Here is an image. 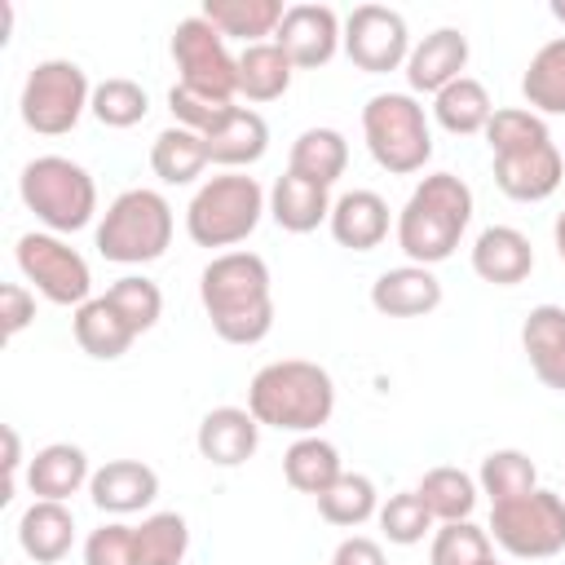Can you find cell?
<instances>
[{"mask_svg": "<svg viewBox=\"0 0 565 565\" xmlns=\"http://www.w3.org/2000/svg\"><path fill=\"white\" fill-rule=\"evenodd\" d=\"M199 300L225 344H260L274 331V278L256 252H216L199 274Z\"/></svg>", "mask_w": 565, "mask_h": 565, "instance_id": "6da1fadb", "label": "cell"}, {"mask_svg": "<svg viewBox=\"0 0 565 565\" xmlns=\"http://www.w3.org/2000/svg\"><path fill=\"white\" fill-rule=\"evenodd\" d=\"M247 411L260 428L309 437L335 411V380L327 366L309 358H278L265 362L247 384Z\"/></svg>", "mask_w": 565, "mask_h": 565, "instance_id": "7a4b0ae2", "label": "cell"}, {"mask_svg": "<svg viewBox=\"0 0 565 565\" xmlns=\"http://www.w3.org/2000/svg\"><path fill=\"white\" fill-rule=\"evenodd\" d=\"M468 221H472L468 181L455 177V172H428L411 190V199L402 203L393 234H397V247L406 252L411 265H428L433 269V265L455 256Z\"/></svg>", "mask_w": 565, "mask_h": 565, "instance_id": "3957f363", "label": "cell"}, {"mask_svg": "<svg viewBox=\"0 0 565 565\" xmlns=\"http://www.w3.org/2000/svg\"><path fill=\"white\" fill-rule=\"evenodd\" d=\"M269 212V194L260 190L256 177L247 172H216L207 177L190 203H185V234L194 247H225L234 252L238 243L252 238L260 216Z\"/></svg>", "mask_w": 565, "mask_h": 565, "instance_id": "277c9868", "label": "cell"}, {"mask_svg": "<svg viewBox=\"0 0 565 565\" xmlns=\"http://www.w3.org/2000/svg\"><path fill=\"white\" fill-rule=\"evenodd\" d=\"M18 194L49 234H75L97 216V181L66 154H35L18 177Z\"/></svg>", "mask_w": 565, "mask_h": 565, "instance_id": "5b68a950", "label": "cell"}, {"mask_svg": "<svg viewBox=\"0 0 565 565\" xmlns=\"http://www.w3.org/2000/svg\"><path fill=\"white\" fill-rule=\"evenodd\" d=\"M172 203L159 190L132 185L110 199L97 221V252L115 265H150L172 247Z\"/></svg>", "mask_w": 565, "mask_h": 565, "instance_id": "8992f818", "label": "cell"}, {"mask_svg": "<svg viewBox=\"0 0 565 565\" xmlns=\"http://www.w3.org/2000/svg\"><path fill=\"white\" fill-rule=\"evenodd\" d=\"M362 137L371 159L393 177L424 172L433 159V128L415 93H375L362 106Z\"/></svg>", "mask_w": 565, "mask_h": 565, "instance_id": "52a82bcc", "label": "cell"}, {"mask_svg": "<svg viewBox=\"0 0 565 565\" xmlns=\"http://www.w3.org/2000/svg\"><path fill=\"white\" fill-rule=\"evenodd\" d=\"M88 102H93V84H88L84 66L71 57H44L26 71L18 110H22V124L31 132L62 137L84 119Z\"/></svg>", "mask_w": 565, "mask_h": 565, "instance_id": "ba28073f", "label": "cell"}, {"mask_svg": "<svg viewBox=\"0 0 565 565\" xmlns=\"http://www.w3.org/2000/svg\"><path fill=\"white\" fill-rule=\"evenodd\" d=\"M490 539L516 561H547L565 552V494L530 490L508 503H490Z\"/></svg>", "mask_w": 565, "mask_h": 565, "instance_id": "9c48e42d", "label": "cell"}, {"mask_svg": "<svg viewBox=\"0 0 565 565\" xmlns=\"http://www.w3.org/2000/svg\"><path fill=\"white\" fill-rule=\"evenodd\" d=\"M13 260L22 269V278L49 300V305H71L79 309L84 300H93V269L88 260L49 230H26L13 247Z\"/></svg>", "mask_w": 565, "mask_h": 565, "instance_id": "30bf717a", "label": "cell"}, {"mask_svg": "<svg viewBox=\"0 0 565 565\" xmlns=\"http://www.w3.org/2000/svg\"><path fill=\"white\" fill-rule=\"evenodd\" d=\"M172 62L181 71V84L216 93V97H230V102L238 97V57L230 53L225 35L203 13H190V18L177 22V31H172Z\"/></svg>", "mask_w": 565, "mask_h": 565, "instance_id": "8fae6325", "label": "cell"}, {"mask_svg": "<svg viewBox=\"0 0 565 565\" xmlns=\"http://www.w3.org/2000/svg\"><path fill=\"white\" fill-rule=\"evenodd\" d=\"M344 57L366 75L402 71L411 57V26L388 4H358L344 18Z\"/></svg>", "mask_w": 565, "mask_h": 565, "instance_id": "7c38bea8", "label": "cell"}, {"mask_svg": "<svg viewBox=\"0 0 565 565\" xmlns=\"http://www.w3.org/2000/svg\"><path fill=\"white\" fill-rule=\"evenodd\" d=\"M274 44L291 57L296 71H318V66H327V62L340 53V44H344V22H340V13H335L331 4L300 0V4H287Z\"/></svg>", "mask_w": 565, "mask_h": 565, "instance_id": "4fadbf2b", "label": "cell"}, {"mask_svg": "<svg viewBox=\"0 0 565 565\" xmlns=\"http://www.w3.org/2000/svg\"><path fill=\"white\" fill-rule=\"evenodd\" d=\"M561 177H565V154H561V146L552 137L534 141V146H521V150L494 154V185L516 203L552 199L561 190Z\"/></svg>", "mask_w": 565, "mask_h": 565, "instance_id": "5bb4252c", "label": "cell"}, {"mask_svg": "<svg viewBox=\"0 0 565 565\" xmlns=\"http://www.w3.org/2000/svg\"><path fill=\"white\" fill-rule=\"evenodd\" d=\"M88 499L106 516H132L159 499V472L141 459H106L102 468H93Z\"/></svg>", "mask_w": 565, "mask_h": 565, "instance_id": "9a60e30c", "label": "cell"}, {"mask_svg": "<svg viewBox=\"0 0 565 565\" xmlns=\"http://www.w3.org/2000/svg\"><path fill=\"white\" fill-rule=\"evenodd\" d=\"M468 66V35L459 26H437L428 31L419 44H411V57H406V84L411 93H441L446 84H455Z\"/></svg>", "mask_w": 565, "mask_h": 565, "instance_id": "2e32d148", "label": "cell"}, {"mask_svg": "<svg viewBox=\"0 0 565 565\" xmlns=\"http://www.w3.org/2000/svg\"><path fill=\"white\" fill-rule=\"evenodd\" d=\"M194 446L207 463L216 468H238L256 455L260 446V424L247 406H212L203 419H199V433H194Z\"/></svg>", "mask_w": 565, "mask_h": 565, "instance_id": "e0dca14e", "label": "cell"}, {"mask_svg": "<svg viewBox=\"0 0 565 565\" xmlns=\"http://www.w3.org/2000/svg\"><path fill=\"white\" fill-rule=\"evenodd\" d=\"M472 274L490 287H516L534 274V247L516 225H486L472 243Z\"/></svg>", "mask_w": 565, "mask_h": 565, "instance_id": "ac0fdd59", "label": "cell"}, {"mask_svg": "<svg viewBox=\"0 0 565 565\" xmlns=\"http://www.w3.org/2000/svg\"><path fill=\"white\" fill-rule=\"evenodd\" d=\"M441 305V278L428 265H397L371 282V309L384 318H424Z\"/></svg>", "mask_w": 565, "mask_h": 565, "instance_id": "d6986e66", "label": "cell"}, {"mask_svg": "<svg viewBox=\"0 0 565 565\" xmlns=\"http://www.w3.org/2000/svg\"><path fill=\"white\" fill-rule=\"evenodd\" d=\"M327 225H331V238L340 247H349V252H375L397 221L388 216L384 194H375V190H349V194H340L331 203V221Z\"/></svg>", "mask_w": 565, "mask_h": 565, "instance_id": "ffe728a7", "label": "cell"}, {"mask_svg": "<svg viewBox=\"0 0 565 565\" xmlns=\"http://www.w3.org/2000/svg\"><path fill=\"white\" fill-rule=\"evenodd\" d=\"M18 547L35 565H57L75 547V512L57 499H31V508L18 516Z\"/></svg>", "mask_w": 565, "mask_h": 565, "instance_id": "44dd1931", "label": "cell"}, {"mask_svg": "<svg viewBox=\"0 0 565 565\" xmlns=\"http://www.w3.org/2000/svg\"><path fill=\"white\" fill-rule=\"evenodd\" d=\"M93 481V468H88V455L84 446L75 441H49L31 455L26 463V490L35 499H57L66 503L71 494H79L84 486Z\"/></svg>", "mask_w": 565, "mask_h": 565, "instance_id": "7402d4cb", "label": "cell"}, {"mask_svg": "<svg viewBox=\"0 0 565 565\" xmlns=\"http://www.w3.org/2000/svg\"><path fill=\"white\" fill-rule=\"evenodd\" d=\"M521 349L530 358V371L539 384L565 393V309L561 305H534L521 322Z\"/></svg>", "mask_w": 565, "mask_h": 565, "instance_id": "603a6c76", "label": "cell"}, {"mask_svg": "<svg viewBox=\"0 0 565 565\" xmlns=\"http://www.w3.org/2000/svg\"><path fill=\"white\" fill-rule=\"evenodd\" d=\"M203 141H207V159H212L216 168L243 172V168H252V163L269 150V124L260 119V110L234 106V115H230L216 132H207Z\"/></svg>", "mask_w": 565, "mask_h": 565, "instance_id": "cb8c5ba5", "label": "cell"}, {"mask_svg": "<svg viewBox=\"0 0 565 565\" xmlns=\"http://www.w3.org/2000/svg\"><path fill=\"white\" fill-rule=\"evenodd\" d=\"M199 13L225 40H243V49H247V44H265L278 35L287 4L282 0H203Z\"/></svg>", "mask_w": 565, "mask_h": 565, "instance_id": "d4e9b609", "label": "cell"}, {"mask_svg": "<svg viewBox=\"0 0 565 565\" xmlns=\"http://www.w3.org/2000/svg\"><path fill=\"white\" fill-rule=\"evenodd\" d=\"M269 216L278 230L287 234H309L318 230L322 221H331V194L296 172H282L274 185H269Z\"/></svg>", "mask_w": 565, "mask_h": 565, "instance_id": "484cf974", "label": "cell"}, {"mask_svg": "<svg viewBox=\"0 0 565 565\" xmlns=\"http://www.w3.org/2000/svg\"><path fill=\"white\" fill-rule=\"evenodd\" d=\"M71 331H75V344H79L88 358H97V362L124 358V353L132 349V340H137V331L119 318V309H115L106 296L84 300V305L75 309V318H71Z\"/></svg>", "mask_w": 565, "mask_h": 565, "instance_id": "4316f807", "label": "cell"}, {"mask_svg": "<svg viewBox=\"0 0 565 565\" xmlns=\"http://www.w3.org/2000/svg\"><path fill=\"white\" fill-rule=\"evenodd\" d=\"M349 168V141L344 132L335 128H305L296 141H291V154H287V172L331 190Z\"/></svg>", "mask_w": 565, "mask_h": 565, "instance_id": "83f0119b", "label": "cell"}, {"mask_svg": "<svg viewBox=\"0 0 565 565\" xmlns=\"http://www.w3.org/2000/svg\"><path fill=\"white\" fill-rule=\"evenodd\" d=\"M282 477H287L291 490L318 499V494H327V490L344 477V463H340V450H335L327 437L309 433V437H296V441L287 446V455H282Z\"/></svg>", "mask_w": 565, "mask_h": 565, "instance_id": "f1b7e54d", "label": "cell"}, {"mask_svg": "<svg viewBox=\"0 0 565 565\" xmlns=\"http://www.w3.org/2000/svg\"><path fill=\"white\" fill-rule=\"evenodd\" d=\"M207 163H212V159H207V141H203L199 132L181 128V124L163 128V132L154 137V146H150V172H154L163 185H194Z\"/></svg>", "mask_w": 565, "mask_h": 565, "instance_id": "f546056e", "label": "cell"}, {"mask_svg": "<svg viewBox=\"0 0 565 565\" xmlns=\"http://www.w3.org/2000/svg\"><path fill=\"white\" fill-rule=\"evenodd\" d=\"M521 97L534 115H565V35L534 49L521 75Z\"/></svg>", "mask_w": 565, "mask_h": 565, "instance_id": "4dcf8cb0", "label": "cell"}, {"mask_svg": "<svg viewBox=\"0 0 565 565\" xmlns=\"http://www.w3.org/2000/svg\"><path fill=\"white\" fill-rule=\"evenodd\" d=\"M291 75H296V66L274 40L247 44L238 53V97H247V102H278L291 88Z\"/></svg>", "mask_w": 565, "mask_h": 565, "instance_id": "1f68e13d", "label": "cell"}, {"mask_svg": "<svg viewBox=\"0 0 565 565\" xmlns=\"http://www.w3.org/2000/svg\"><path fill=\"white\" fill-rule=\"evenodd\" d=\"M490 115H494V102H490L486 84L472 79V75H459L455 84H446V88L433 97V119H437L446 132H455V137L486 132Z\"/></svg>", "mask_w": 565, "mask_h": 565, "instance_id": "d6a6232c", "label": "cell"}, {"mask_svg": "<svg viewBox=\"0 0 565 565\" xmlns=\"http://www.w3.org/2000/svg\"><path fill=\"white\" fill-rule=\"evenodd\" d=\"M415 490H419V499L428 503V512L437 516V525H441V521H472V508H477V494H481L477 477L463 472V468H455V463L428 468Z\"/></svg>", "mask_w": 565, "mask_h": 565, "instance_id": "836d02e7", "label": "cell"}, {"mask_svg": "<svg viewBox=\"0 0 565 565\" xmlns=\"http://www.w3.org/2000/svg\"><path fill=\"white\" fill-rule=\"evenodd\" d=\"M477 486H481V494H486L490 503H508V499H521V494L539 490V468H534V459H530L525 450L503 446V450H490V455L481 459Z\"/></svg>", "mask_w": 565, "mask_h": 565, "instance_id": "e575fe53", "label": "cell"}, {"mask_svg": "<svg viewBox=\"0 0 565 565\" xmlns=\"http://www.w3.org/2000/svg\"><path fill=\"white\" fill-rule=\"evenodd\" d=\"M380 512V490L362 472H344L327 494H318V516L340 530H358Z\"/></svg>", "mask_w": 565, "mask_h": 565, "instance_id": "d590c367", "label": "cell"}, {"mask_svg": "<svg viewBox=\"0 0 565 565\" xmlns=\"http://www.w3.org/2000/svg\"><path fill=\"white\" fill-rule=\"evenodd\" d=\"M494 561V539L477 521H441L433 530L428 565H486Z\"/></svg>", "mask_w": 565, "mask_h": 565, "instance_id": "8d00e7d4", "label": "cell"}, {"mask_svg": "<svg viewBox=\"0 0 565 565\" xmlns=\"http://www.w3.org/2000/svg\"><path fill=\"white\" fill-rule=\"evenodd\" d=\"M88 115L106 128H132L150 115V93L137 84V79H124V75H110L102 84H93V102H88Z\"/></svg>", "mask_w": 565, "mask_h": 565, "instance_id": "74e56055", "label": "cell"}, {"mask_svg": "<svg viewBox=\"0 0 565 565\" xmlns=\"http://www.w3.org/2000/svg\"><path fill=\"white\" fill-rule=\"evenodd\" d=\"M190 552V525L181 512H150L137 525V565H181Z\"/></svg>", "mask_w": 565, "mask_h": 565, "instance_id": "f35d334b", "label": "cell"}, {"mask_svg": "<svg viewBox=\"0 0 565 565\" xmlns=\"http://www.w3.org/2000/svg\"><path fill=\"white\" fill-rule=\"evenodd\" d=\"M375 521H380L384 539L397 543V547H415V543H424V539L437 530V516L428 512V503L419 499V490H397V494H388V499L380 503Z\"/></svg>", "mask_w": 565, "mask_h": 565, "instance_id": "ab89813d", "label": "cell"}, {"mask_svg": "<svg viewBox=\"0 0 565 565\" xmlns=\"http://www.w3.org/2000/svg\"><path fill=\"white\" fill-rule=\"evenodd\" d=\"M234 106H238V102L216 97V93H203V88H190V84H181V79L168 88V110H172V119H177L181 128L199 132V137L216 132V128L234 115Z\"/></svg>", "mask_w": 565, "mask_h": 565, "instance_id": "60d3db41", "label": "cell"}, {"mask_svg": "<svg viewBox=\"0 0 565 565\" xmlns=\"http://www.w3.org/2000/svg\"><path fill=\"white\" fill-rule=\"evenodd\" d=\"M106 300L119 309V318L141 335V331H150L159 318H163V291H159V282H150L146 274H124V278H115L110 287H106Z\"/></svg>", "mask_w": 565, "mask_h": 565, "instance_id": "b9f144b4", "label": "cell"}, {"mask_svg": "<svg viewBox=\"0 0 565 565\" xmlns=\"http://www.w3.org/2000/svg\"><path fill=\"white\" fill-rule=\"evenodd\" d=\"M547 119L525 110V106H499L486 124V146L490 154H503V150H521V146H534V141H547Z\"/></svg>", "mask_w": 565, "mask_h": 565, "instance_id": "7bdbcfd3", "label": "cell"}, {"mask_svg": "<svg viewBox=\"0 0 565 565\" xmlns=\"http://www.w3.org/2000/svg\"><path fill=\"white\" fill-rule=\"evenodd\" d=\"M84 565H137V525L106 521L84 539Z\"/></svg>", "mask_w": 565, "mask_h": 565, "instance_id": "ee69618b", "label": "cell"}, {"mask_svg": "<svg viewBox=\"0 0 565 565\" xmlns=\"http://www.w3.org/2000/svg\"><path fill=\"white\" fill-rule=\"evenodd\" d=\"M31 322H35V291L22 287V282H4L0 287V331H4V340L22 335Z\"/></svg>", "mask_w": 565, "mask_h": 565, "instance_id": "f6af8a7d", "label": "cell"}, {"mask_svg": "<svg viewBox=\"0 0 565 565\" xmlns=\"http://www.w3.org/2000/svg\"><path fill=\"white\" fill-rule=\"evenodd\" d=\"M331 565H388V556H384V547H380L375 539H366V534H349V539L335 543Z\"/></svg>", "mask_w": 565, "mask_h": 565, "instance_id": "bcb514c9", "label": "cell"}, {"mask_svg": "<svg viewBox=\"0 0 565 565\" xmlns=\"http://www.w3.org/2000/svg\"><path fill=\"white\" fill-rule=\"evenodd\" d=\"M18 472H22V437L13 424H4V490H0V503L13 499L18 490Z\"/></svg>", "mask_w": 565, "mask_h": 565, "instance_id": "7dc6e473", "label": "cell"}, {"mask_svg": "<svg viewBox=\"0 0 565 565\" xmlns=\"http://www.w3.org/2000/svg\"><path fill=\"white\" fill-rule=\"evenodd\" d=\"M552 247H556V256H561V265H565V207H561L556 221H552Z\"/></svg>", "mask_w": 565, "mask_h": 565, "instance_id": "c3c4849f", "label": "cell"}, {"mask_svg": "<svg viewBox=\"0 0 565 565\" xmlns=\"http://www.w3.org/2000/svg\"><path fill=\"white\" fill-rule=\"evenodd\" d=\"M547 13H552L561 26H565V0H552V4H547Z\"/></svg>", "mask_w": 565, "mask_h": 565, "instance_id": "681fc988", "label": "cell"}, {"mask_svg": "<svg viewBox=\"0 0 565 565\" xmlns=\"http://www.w3.org/2000/svg\"><path fill=\"white\" fill-rule=\"evenodd\" d=\"M486 565H499V561H486Z\"/></svg>", "mask_w": 565, "mask_h": 565, "instance_id": "f907efd6", "label": "cell"}]
</instances>
